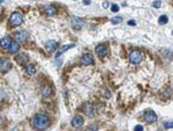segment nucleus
I'll return each mask as SVG.
<instances>
[{
	"label": "nucleus",
	"mask_w": 173,
	"mask_h": 131,
	"mask_svg": "<svg viewBox=\"0 0 173 131\" xmlns=\"http://www.w3.org/2000/svg\"><path fill=\"white\" fill-rule=\"evenodd\" d=\"M111 9H112V11L117 13V11H119V6L117 5V4H113V5H112V7H111Z\"/></svg>",
	"instance_id": "22"
},
{
	"label": "nucleus",
	"mask_w": 173,
	"mask_h": 131,
	"mask_svg": "<svg viewBox=\"0 0 173 131\" xmlns=\"http://www.w3.org/2000/svg\"><path fill=\"white\" fill-rule=\"evenodd\" d=\"M9 22H11V24L13 27L20 25V24L23 22V15L21 13H17V11L13 13L11 15V17H9Z\"/></svg>",
	"instance_id": "2"
},
{
	"label": "nucleus",
	"mask_w": 173,
	"mask_h": 131,
	"mask_svg": "<svg viewBox=\"0 0 173 131\" xmlns=\"http://www.w3.org/2000/svg\"><path fill=\"white\" fill-rule=\"evenodd\" d=\"M83 123H84V121H83V119L81 117L80 115L74 116L73 120H72V126H74V128H80V126H83Z\"/></svg>",
	"instance_id": "10"
},
{
	"label": "nucleus",
	"mask_w": 173,
	"mask_h": 131,
	"mask_svg": "<svg viewBox=\"0 0 173 131\" xmlns=\"http://www.w3.org/2000/svg\"><path fill=\"white\" fill-rule=\"evenodd\" d=\"M128 24H129V25H135L136 23H135L134 20H129V21H128Z\"/></svg>",
	"instance_id": "27"
},
{
	"label": "nucleus",
	"mask_w": 173,
	"mask_h": 131,
	"mask_svg": "<svg viewBox=\"0 0 173 131\" xmlns=\"http://www.w3.org/2000/svg\"><path fill=\"white\" fill-rule=\"evenodd\" d=\"M52 93V89L50 86H45L44 89H43V96L44 97H47V96H50Z\"/></svg>",
	"instance_id": "19"
},
{
	"label": "nucleus",
	"mask_w": 173,
	"mask_h": 131,
	"mask_svg": "<svg viewBox=\"0 0 173 131\" xmlns=\"http://www.w3.org/2000/svg\"><path fill=\"white\" fill-rule=\"evenodd\" d=\"M158 22H159V24H165V23L168 22V17H167L166 15H161V16H159V18H158Z\"/></svg>",
	"instance_id": "20"
},
{
	"label": "nucleus",
	"mask_w": 173,
	"mask_h": 131,
	"mask_svg": "<svg viewBox=\"0 0 173 131\" xmlns=\"http://www.w3.org/2000/svg\"><path fill=\"white\" fill-rule=\"evenodd\" d=\"M11 43H12V39L8 36H6V37H4L2 39L0 40V46H1L2 48H8V46L11 45Z\"/></svg>",
	"instance_id": "15"
},
{
	"label": "nucleus",
	"mask_w": 173,
	"mask_h": 131,
	"mask_svg": "<svg viewBox=\"0 0 173 131\" xmlns=\"http://www.w3.org/2000/svg\"><path fill=\"white\" fill-rule=\"evenodd\" d=\"M93 63V57H92L91 53H86L81 57V64L83 66H89Z\"/></svg>",
	"instance_id": "4"
},
{
	"label": "nucleus",
	"mask_w": 173,
	"mask_h": 131,
	"mask_svg": "<svg viewBox=\"0 0 173 131\" xmlns=\"http://www.w3.org/2000/svg\"><path fill=\"white\" fill-rule=\"evenodd\" d=\"M19 50H20V45H19L17 41H12L11 45L8 46V51H9V53H12V54L16 53Z\"/></svg>",
	"instance_id": "14"
},
{
	"label": "nucleus",
	"mask_w": 173,
	"mask_h": 131,
	"mask_svg": "<svg viewBox=\"0 0 173 131\" xmlns=\"http://www.w3.org/2000/svg\"><path fill=\"white\" fill-rule=\"evenodd\" d=\"M83 110L86 112L88 116H93V109H92L91 105H89V103L84 105V106H83Z\"/></svg>",
	"instance_id": "18"
},
{
	"label": "nucleus",
	"mask_w": 173,
	"mask_h": 131,
	"mask_svg": "<svg viewBox=\"0 0 173 131\" xmlns=\"http://www.w3.org/2000/svg\"><path fill=\"white\" fill-rule=\"evenodd\" d=\"M161 1H154V2H152V6H154V7H155V8H159V7H161Z\"/></svg>",
	"instance_id": "24"
},
{
	"label": "nucleus",
	"mask_w": 173,
	"mask_h": 131,
	"mask_svg": "<svg viewBox=\"0 0 173 131\" xmlns=\"http://www.w3.org/2000/svg\"><path fill=\"white\" fill-rule=\"evenodd\" d=\"M28 37L29 34L27 31H20V32L15 34V40H17V41H25L28 39Z\"/></svg>",
	"instance_id": "11"
},
{
	"label": "nucleus",
	"mask_w": 173,
	"mask_h": 131,
	"mask_svg": "<svg viewBox=\"0 0 173 131\" xmlns=\"http://www.w3.org/2000/svg\"><path fill=\"white\" fill-rule=\"evenodd\" d=\"M72 47H74V44H68V45H65V46H63L59 51L57 52V54H56V57H59L63 53H65V52L67 51V50H69V48H72Z\"/></svg>",
	"instance_id": "16"
},
{
	"label": "nucleus",
	"mask_w": 173,
	"mask_h": 131,
	"mask_svg": "<svg viewBox=\"0 0 173 131\" xmlns=\"http://www.w3.org/2000/svg\"><path fill=\"white\" fill-rule=\"evenodd\" d=\"M25 73H27V75H35L36 74V68H35L34 64H27L25 66Z\"/></svg>",
	"instance_id": "17"
},
{
	"label": "nucleus",
	"mask_w": 173,
	"mask_h": 131,
	"mask_svg": "<svg viewBox=\"0 0 173 131\" xmlns=\"http://www.w3.org/2000/svg\"><path fill=\"white\" fill-rule=\"evenodd\" d=\"M57 47H58V43L56 41V40H49V41H46L45 48L49 52L56 51V48H57Z\"/></svg>",
	"instance_id": "13"
},
{
	"label": "nucleus",
	"mask_w": 173,
	"mask_h": 131,
	"mask_svg": "<svg viewBox=\"0 0 173 131\" xmlns=\"http://www.w3.org/2000/svg\"><path fill=\"white\" fill-rule=\"evenodd\" d=\"M109 1H103V4H102V6H103V8H107L109 7Z\"/></svg>",
	"instance_id": "26"
},
{
	"label": "nucleus",
	"mask_w": 173,
	"mask_h": 131,
	"mask_svg": "<svg viewBox=\"0 0 173 131\" xmlns=\"http://www.w3.org/2000/svg\"><path fill=\"white\" fill-rule=\"evenodd\" d=\"M164 126H165L166 129H171V128L173 126L172 122H165V123H164Z\"/></svg>",
	"instance_id": "23"
},
{
	"label": "nucleus",
	"mask_w": 173,
	"mask_h": 131,
	"mask_svg": "<svg viewBox=\"0 0 173 131\" xmlns=\"http://www.w3.org/2000/svg\"><path fill=\"white\" fill-rule=\"evenodd\" d=\"M50 124V119L45 113H39V114H36L35 117L32 119V126L36 130L43 131L45 130L46 128Z\"/></svg>",
	"instance_id": "1"
},
{
	"label": "nucleus",
	"mask_w": 173,
	"mask_h": 131,
	"mask_svg": "<svg viewBox=\"0 0 173 131\" xmlns=\"http://www.w3.org/2000/svg\"><path fill=\"white\" fill-rule=\"evenodd\" d=\"M121 21H122V17L121 16H115L111 20V22L113 23V24H118V23H120Z\"/></svg>",
	"instance_id": "21"
},
{
	"label": "nucleus",
	"mask_w": 173,
	"mask_h": 131,
	"mask_svg": "<svg viewBox=\"0 0 173 131\" xmlns=\"http://www.w3.org/2000/svg\"><path fill=\"white\" fill-rule=\"evenodd\" d=\"M96 53H97V55L99 57H104L106 54H107V47L105 45H98L96 47Z\"/></svg>",
	"instance_id": "9"
},
{
	"label": "nucleus",
	"mask_w": 173,
	"mask_h": 131,
	"mask_svg": "<svg viewBox=\"0 0 173 131\" xmlns=\"http://www.w3.org/2000/svg\"><path fill=\"white\" fill-rule=\"evenodd\" d=\"M44 11H45L46 15H49V16H53V15H56V14H57V8L52 5H47V6L44 7Z\"/></svg>",
	"instance_id": "12"
},
{
	"label": "nucleus",
	"mask_w": 173,
	"mask_h": 131,
	"mask_svg": "<svg viewBox=\"0 0 173 131\" xmlns=\"http://www.w3.org/2000/svg\"><path fill=\"white\" fill-rule=\"evenodd\" d=\"M70 23H72V27L76 30H80L82 27H83V24H84V21L80 18V17H72V20H70Z\"/></svg>",
	"instance_id": "5"
},
{
	"label": "nucleus",
	"mask_w": 173,
	"mask_h": 131,
	"mask_svg": "<svg viewBox=\"0 0 173 131\" xmlns=\"http://www.w3.org/2000/svg\"><path fill=\"white\" fill-rule=\"evenodd\" d=\"M144 120H145V122H148V123H154V122L157 121V115L155 114L154 110H148L144 114Z\"/></svg>",
	"instance_id": "6"
},
{
	"label": "nucleus",
	"mask_w": 173,
	"mask_h": 131,
	"mask_svg": "<svg viewBox=\"0 0 173 131\" xmlns=\"http://www.w3.org/2000/svg\"><path fill=\"white\" fill-rule=\"evenodd\" d=\"M134 131H143V126L138 124V126H136L135 128H134Z\"/></svg>",
	"instance_id": "25"
},
{
	"label": "nucleus",
	"mask_w": 173,
	"mask_h": 131,
	"mask_svg": "<svg viewBox=\"0 0 173 131\" xmlns=\"http://www.w3.org/2000/svg\"><path fill=\"white\" fill-rule=\"evenodd\" d=\"M12 68V64L11 62L5 59V57H2V59H0V71H7V70H9Z\"/></svg>",
	"instance_id": "7"
},
{
	"label": "nucleus",
	"mask_w": 173,
	"mask_h": 131,
	"mask_svg": "<svg viewBox=\"0 0 173 131\" xmlns=\"http://www.w3.org/2000/svg\"><path fill=\"white\" fill-rule=\"evenodd\" d=\"M15 59H16V61L20 63L21 66H27V64H28V62H29L28 55H27V54H24V53H21V54H19V55H17Z\"/></svg>",
	"instance_id": "8"
},
{
	"label": "nucleus",
	"mask_w": 173,
	"mask_h": 131,
	"mask_svg": "<svg viewBox=\"0 0 173 131\" xmlns=\"http://www.w3.org/2000/svg\"><path fill=\"white\" fill-rule=\"evenodd\" d=\"M142 59H143V55H142V53L138 51H133L131 54H129V61L134 64H137L142 61Z\"/></svg>",
	"instance_id": "3"
},
{
	"label": "nucleus",
	"mask_w": 173,
	"mask_h": 131,
	"mask_svg": "<svg viewBox=\"0 0 173 131\" xmlns=\"http://www.w3.org/2000/svg\"><path fill=\"white\" fill-rule=\"evenodd\" d=\"M83 4H84V5H90V1H89V0H88V1H83Z\"/></svg>",
	"instance_id": "28"
}]
</instances>
